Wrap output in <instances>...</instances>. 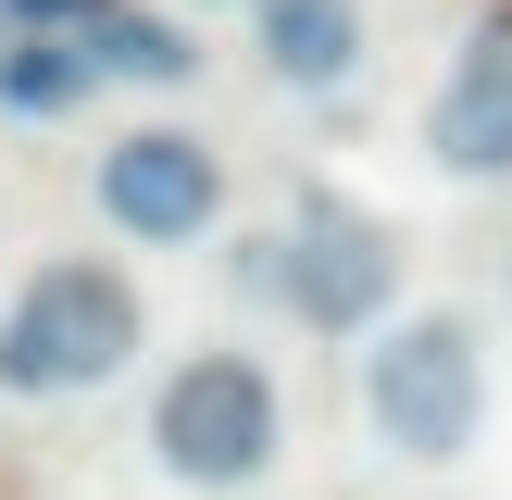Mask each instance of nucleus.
I'll list each match as a JSON object with an SVG mask.
<instances>
[{
    "instance_id": "obj_1",
    "label": "nucleus",
    "mask_w": 512,
    "mask_h": 500,
    "mask_svg": "<svg viewBox=\"0 0 512 500\" xmlns=\"http://www.w3.org/2000/svg\"><path fill=\"white\" fill-rule=\"evenodd\" d=\"M138 438H150V463H163V488L238 500V488H263V475L288 463V388H275V363L250 338H200V350L163 363Z\"/></svg>"
},
{
    "instance_id": "obj_2",
    "label": "nucleus",
    "mask_w": 512,
    "mask_h": 500,
    "mask_svg": "<svg viewBox=\"0 0 512 500\" xmlns=\"http://www.w3.org/2000/svg\"><path fill=\"white\" fill-rule=\"evenodd\" d=\"M150 350V288L100 250H50L0 300V388L13 400H88Z\"/></svg>"
},
{
    "instance_id": "obj_3",
    "label": "nucleus",
    "mask_w": 512,
    "mask_h": 500,
    "mask_svg": "<svg viewBox=\"0 0 512 500\" xmlns=\"http://www.w3.org/2000/svg\"><path fill=\"white\" fill-rule=\"evenodd\" d=\"M363 438L413 475L475 463V438H488V325L450 313V300L388 313L363 350Z\"/></svg>"
},
{
    "instance_id": "obj_4",
    "label": "nucleus",
    "mask_w": 512,
    "mask_h": 500,
    "mask_svg": "<svg viewBox=\"0 0 512 500\" xmlns=\"http://www.w3.org/2000/svg\"><path fill=\"white\" fill-rule=\"evenodd\" d=\"M413 288V238H400L375 200L350 188H300L275 225V313L313 325V338H375Z\"/></svg>"
},
{
    "instance_id": "obj_5",
    "label": "nucleus",
    "mask_w": 512,
    "mask_h": 500,
    "mask_svg": "<svg viewBox=\"0 0 512 500\" xmlns=\"http://www.w3.org/2000/svg\"><path fill=\"white\" fill-rule=\"evenodd\" d=\"M88 200L125 250H200L225 238V150L200 125H113L88 163Z\"/></svg>"
},
{
    "instance_id": "obj_6",
    "label": "nucleus",
    "mask_w": 512,
    "mask_h": 500,
    "mask_svg": "<svg viewBox=\"0 0 512 500\" xmlns=\"http://www.w3.org/2000/svg\"><path fill=\"white\" fill-rule=\"evenodd\" d=\"M425 163L450 188H500L512 175V13H488L450 50V75L425 88Z\"/></svg>"
},
{
    "instance_id": "obj_7",
    "label": "nucleus",
    "mask_w": 512,
    "mask_h": 500,
    "mask_svg": "<svg viewBox=\"0 0 512 500\" xmlns=\"http://www.w3.org/2000/svg\"><path fill=\"white\" fill-rule=\"evenodd\" d=\"M250 63L288 100H338L375 63V0H250Z\"/></svg>"
},
{
    "instance_id": "obj_8",
    "label": "nucleus",
    "mask_w": 512,
    "mask_h": 500,
    "mask_svg": "<svg viewBox=\"0 0 512 500\" xmlns=\"http://www.w3.org/2000/svg\"><path fill=\"white\" fill-rule=\"evenodd\" d=\"M88 63H100V88H188L213 50H200V25L188 13H150V0H113V13L88 25Z\"/></svg>"
},
{
    "instance_id": "obj_9",
    "label": "nucleus",
    "mask_w": 512,
    "mask_h": 500,
    "mask_svg": "<svg viewBox=\"0 0 512 500\" xmlns=\"http://www.w3.org/2000/svg\"><path fill=\"white\" fill-rule=\"evenodd\" d=\"M100 100V63L88 38H38V25H0V113L13 125H63Z\"/></svg>"
},
{
    "instance_id": "obj_10",
    "label": "nucleus",
    "mask_w": 512,
    "mask_h": 500,
    "mask_svg": "<svg viewBox=\"0 0 512 500\" xmlns=\"http://www.w3.org/2000/svg\"><path fill=\"white\" fill-rule=\"evenodd\" d=\"M113 0H0V25H38V38H88Z\"/></svg>"
},
{
    "instance_id": "obj_11",
    "label": "nucleus",
    "mask_w": 512,
    "mask_h": 500,
    "mask_svg": "<svg viewBox=\"0 0 512 500\" xmlns=\"http://www.w3.org/2000/svg\"><path fill=\"white\" fill-rule=\"evenodd\" d=\"M225 288H250V300H275V225H250V238L225 250Z\"/></svg>"
},
{
    "instance_id": "obj_12",
    "label": "nucleus",
    "mask_w": 512,
    "mask_h": 500,
    "mask_svg": "<svg viewBox=\"0 0 512 500\" xmlns=\"http://www.w3.org/2000/svg\"><path fill=\"white\" fill-rule=\"evenodd\" d=\"M175 13H250V0H175Z\"/></svg>"
},
{
    "instance_id": "obj_13",
    "label": "nucleus",
    "mask_w": 512,
    "mask_h": 500,
    "mask_svg": "<svg viewBox=\"0 0 512 500\" xmlns=\"http://www.w3.org/2000/svg\"><path fill=\"white\" fill-rule=\"evenodd\" d=\"M500 288H512V238H500Z\"/></svg>"
}]
</instances>
